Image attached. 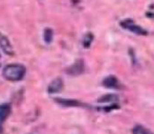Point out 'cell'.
I'll use <instances>...</instances> for the list:
<instances>
[{"mask_svg":"<svg viewBox=\"0 0 154 134\" xmlns=\"http://www.w3.org/2000/svg\"><path fill=\"white\" fill-rule=\"evenodd\" d=\"M92 39H93V36L90 33H88L86 35V36L84 37V41H83L84 47H89L92 42Z\"/></svg>","mask_w":154,"mask_h":134,"instance_id":"obj_11","label":"cell"},{"mask_svg":"<svg viewBox=\"0 0 154 134\" xmlns=\"http://www.w3.org/2000/svg\"><path fill=\"white\" fill-rule=\"evenodd\" d=\"M0 47H1V49L3 50V53H6V55H13V53H14L11 42L8 41V39L6 38L5 36H3L1 33H0Z\"/></svg>","mask_w":154,"mask_h":134,"instance_id":"obj_4","label":"cell"},{"mask_svg":"<svg viewBox=\"0 0 154 134\" xmlns=\"http://www.w3.org/2000/svg\"><path fill=\"white\" fill-rule=\"evenodd\" d=\"M135 132L137 133V134H153L151 131H149L148 129H146V128H144V127H142V126H137L135 128Z\"/></svg>","mask_w":154,"mask_h":134,"instance_id":"obj_12","label":"cell"},{"mask_svg":"<svg viewBox=\"0 0 154 134\" xmlns=\"http://www.w3.org/2000/svg\"><path fill=\"white\" fill-rule=\"evenodd\" d=\"M11 110H12V108H11L10 104H1L0 105V129H1L6 117L10 115Z\"/></svg>","mask_w":154,"mask_h":134,"instance_id":"obj_6","label":"cell"},{"mask_svg":"<svg viewBox=\"0 0 154 134\" xmlns=\"http://www.w3.org/2000/svg\"><path fill=\"white\" fill-rule=\"evenodd\" d=\"M84 71V62L83 60H78L72 64L68 69H67V73L70 75H79L83 73Z\"/></svg>","mask_w":154,"mask_h":134,"instance_id":"obj_3","label":"cell"},{"mask_svg":"<svg viewBox=\"0 0 154 134\" xmlns=\"http://www.w3.org/2000/svg\"><path fill=\"white\" fill-rule=\"evenodd\" d=\"M56 101L63 106H66V107H78V106H84L83 104H81L79 101H75V100H61V99H58V100H56Z\"/></svg>","mask_w":154,"mask_h":134,"instance_id":"obj_9","label":"cell"},{"mask_svg":"<svg viewBox=\"0 0 154 134\" xmlns=\"http://www.w3.org/2000/svg\"><path fill=\"white\" fill-rule=\"evenodd\" d=\"M62 89H63V81L60 78H57V79L54 80L48 85V87H47V91L49 93H58Z\"/></svg>","mask_w":154,"mask_h":134,"instance_id":"obj_5","label":"cell"},{"mask_svg":"<svg viewBox=\"0 0 154 134\" xmlns=\"http://www.w3.org/2000/svg\"><path fill=\"white\" fill-rule=\"evenodd\" d=\"M122 26L124 29H128V31L132 32V33H134L136 35H146V31H145V29H143L140 26L136 25L135 23H133L131 20H127V21L122 22Z\"/></svg>","mask_w":154,"mask_h":134,"instance_id":"obj_2","label":"cell"},{"mask_svg":"<svg viewBox=\"0 0 154 134\" xmlns=\"http://www.w3.org/2000/svg\"><path fill=\"white\" fill-rule=\"evenodd\" d=\"M53 37H54V33L51 29H46L44 32V40L46 43H51L53 41Z\"/></svg>","mask_w":154,"mask_h":134,"instance_id":"obj_10","label":"cell"},{"mask_svg":"<svg viewBox=\"0 0 154 134\" xmlns=\"http://www.w3.org/2000/svg\"><path fill=\"white\" fill-rule=\"evenodd\" d=\"M26 69L21 64H10V65L5 66L2 71L4 79L8 80L12 82L21 81L24 78Z\"/></svg>","mask_w":154,"mask_h":134,"instance_id":"obj_1","label":"cell"},{"mask_svg":"<svg viewBox=\"0 0 154 134\" xmlns=\"http://www.w3.org/2000/svg\"><path fill=\"white\" fill-rule=\"evenodd\" d=\"M103 85L106 88H110V89H119L121 87L119 80L116 77H113V75H110V77L106 78L103 81Z\"/></svg>","mask_w":154,"mask_h":134,"instance_id":"obj_7","label":"cell"},{"mask_svg":"<svg viewBox=\"0 0 154 134\" xmlns=\"http://www.w3.org/2000/svg\"><path fill=\"white\" fill-rule=\"evenodd\" d=\"M119 100V96L116 94L110 93V94H105V96H102L101 98L97 100L99 103H114Z\"/></svg>","mask_w":154,"mask_h":134,"instance_id":"obj_8","label":"cell"}]
</instances>
